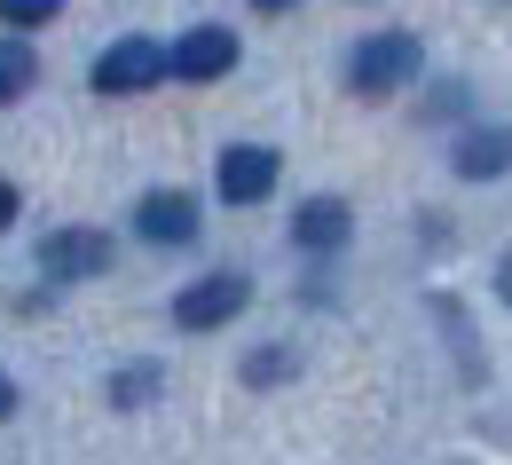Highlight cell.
<instances>
[{
	"label": "cell",
	"instance_id": "2",
	"mask_svg": "<svg viewBox=\"0 0 512 465\" xmlns=\"http://www.w3.org/2000/svg\"><path fill=\"white\" fill-rule=\"evenodd\" d=\"M245 300H253V284H245L237 268L197 276V284L174 292V324H182V332H221V324H237V316H245Z\"/></svg>",
	"mask_w": 512,
	"mask_h": 465
},
{
	"label": "cell",
	"instance_id": "11",
	"mask_svg": "<svg viewBox=\"0 0 512 465\" xmlns=\"http://www.w3.org/2000/svg\"><path fill=\"white\" fill-rule=\"evenodd\" d=\"M158 387H166V371H158V363H127V371L111 379V402H119V410H142Z\"/></svg>",
	"mask_w": 512,
	"mask_h": 465
},
{
	"label": "cell",
	"instance_id": "4",
	"mask_svg": "<svg viewBox=\"0 0 512 465\" xmlns=\"http://www.w3.org/2000/svg\"><path fill=\"white\" fill-rule=\"evenodd\" d=\"M103 268H111V237L103 229H56V237H40V276L48 284H87Z\"/></svg>",
	"mask_w": 512,
	"mask_h": 465
},
{
	"label": "cell",
	"instance_id": "10",
	"mask_svg": "<svg viewBox=\"0 0 512 465\" xmlns=\"http://www.w3.org/2000/svg\"><path fill=\"white\" fill-rule=\"evenodd\" d=\"M32 79H40V56H32L24 40H0V111H8L16 95H32Z\"/></svg>",
	"mask_w": 512,
	"mask_h": 465
},
{
	"label": "cell",
	"instance_id": "5",
	"mask_svg": "<svg viewBox=\"0 0 512 465\" xmlns=\"http://www.w3.org/2000/svg\"><path fill=\"white\" fill-rule=\"evenodd\" d=\"M166 71L174 79H221V71H237V32L229 24H197V32H182L174 48H166Z\"/></svg>",
	"mask_w": 512,
	"mask_h": 465
},
{
	"label": "cell",
	"instance_id": "6",
	"mask_svg": "<svg viewBox=\"0 0 512 465\" xmlns=\"http://www.w3.org/2000/svg\"><path fill=\"white\" fill-rule=\"evenodd\" d=\"M276 174H284V158H276V150H260V142H229L213 182H221V198H229V205H260L268 190H276Z\"/></svg>",
	"mask_w": 512,
	"mask_h": 465
},
{
	"label": "cell",
	"instance_id": "15",
	"mask_svg": "<svg viewBox=\"0 0 512 465\" xmlns=\"http://www.w3.org/2000/svg\"><path fill=\"white\" fill-rule=\"evenodd\" d=\"M16 221V182H0V229Z\"/></svg>",
	"mask_w": 512,
	"mask_h": 465
},
{
	"label": "cell",
	"instance_id": "13",
	"mask_svg": "<svg viewBox=\"0 0 512 465\" xmlns=\"http://www.w3.org/2000/svg\"><path fill=\"white\" fill-rule=\"evenodd\" d=\"M284 371H292V355H284V347H260L253 363H245V379H253V387H268V379H284Z\"/></svg>",
	"mask_w": 512,
	"mask_h": 465
},
{
	"label": "cell",
	"instance_id": "7",
	"mask_svg": "<svg viewBox=\"0 0 512 465\" xmlns=\"http://www.w3.org/2000/svg\"><path fill=\"white\" fill-rule=\"evenodd\" d=\"M134 229H142L150 245H190L197 237V198L190 190H150V198L134 205Z\"/></svg>",
	"mask_w": 512,
	"mask_h": 465
},
{
	"label": "cell",
	"instance_id": "9",
	"mask_svg": "<svg viewBox=\"0 0 512 465\" xmlns=\"http://www.w3.org/2000/svg\"><path fill=\"white\" fill-rule=\"evenodd\" d=\"M347 229H355L347 198H308L300 213H292V245H300V253H339Z\"/></svg>",
	"mask_w": 512,
	"mask_h": 465
},
{
	"label": "cell",
	"instance_id": "17",
	"mask_svg": "<svg viewBox=\"0 0 512 465\" xmlns=\"http://www.w3.org/2000/svg\"><path fill=\"white\" fill-rule=\"evenodd\" d=\"M253 8H260V16H276V8H292V0H253Z\"/></svg>",
	"mask_w": 512,
	"mask_h": 465
},
{
	"label": "cell",
	"instance_id": "8",
	"mask_svg": "<svg viewBox=\"0 0 512 465\" xmlns=\"http://www.w3.org/2000/svg\"><path fill=\"white\" fill-rule=\"evenodd\" d=\"M449 166H457L465 182H497V174H512V127H473V134H457Z\"/></svg>",
	"mask_w": 512,
	"mask_h": 465
},
{
	"label": "cell",
	"instance_id": "12",
	"mask_svg": "<svg viewBox=\"0 0 512 465\" xmlns=\"http://www.w3.org/2000/svg\"><path fill=\"white\" fill-rule=\"evenodd\" d=\"M48 16H64V0H0V24H8V32H32V24H48Z\"/></svg>",
	"mask_w": 512,
	"mask_h": 465
},
{
	"label": "cell",
	"instance_id": "16",
	"mask_svg": "<svg viewBox=\"0 0 512 465\" xmlns=\"http://www.w3.org/2000/svg\"><path fill=\"white\" fill-rule=\"evenodd\" d=\"M8 410H16V379L0 371V418H8Z\"/></svg>",
	"mask_w": 512,
	"mask_h": 465
},
{
	"label": "cell",
	"instance_id": "1",
	"mask_svg": "<svg viewBox=\"0 0 512 465\" xmlns=\"http://www.w3.org/2000/svg\"><path fill=\"white\" fill-rule=\"evenodd\" d=\"M418 64H426V48H418L410 32H371V40L347 56V87H355V95H402V87L418 79Z\"/></svg>",
	"mask_w": 512,
	"mask_h": 465
},
{
	"label": "cell",
	"instance_id": "14",
	"mask_svg": "<svg viewBox=\"0 0 512 465\" xmlns=\"http://www.w3.org/2000/svg\"><path fill=\"white\" fill-rule=\"evenodd\" d=\"M497 300L512 308V245H505V261H497Z\"/></svg>",
	"mask_w": 512,
	"mask_h": 465
},
{
	"label": "cell",
	"instance_id": "3",
	"mask_svg": "<svg viewBox=\"0 0 512 465\" xmlns=\"http://www.w3.org/2000/svg\"><path fill=\"white\" fill-rule=\"evenodd\" d=\"M166 79V48L158 40H111L103 56H95V95H150Z\"/></svg>",
	"mask_w": 512,
	"mask_h": 465
}]
</instances>
